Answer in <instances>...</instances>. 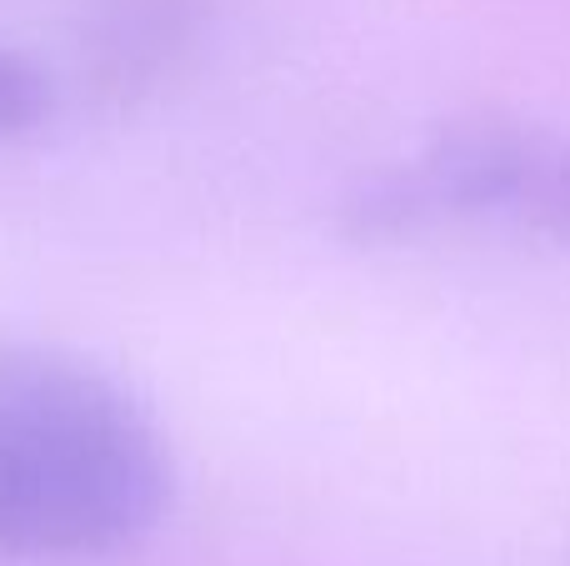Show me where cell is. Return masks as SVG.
Wrapping results in <instances>:
<instances>
[{
  "mask_svg": "<svg viewBox=\"0 0 570 566\" xmlns=\"http://www.w3.org/2000/svg\"><path fill=\"white\" fill-rule=\"evenodd\" d=\"M176 451L150 407L60 347L0 341V562H86L170 517Z\"/></svg>",
  "mask_w": 570,
  "mask_h": 566,
  "instance_id": "1",
  "label": "cell"
},
{
  "mask_svg": "<svg viewBox=\"0 0 570 566\" xmlns=\"http://www.w3.org/2000/svg\"><path fill=\"white\" fill-rule=\"evenodd\" d=\"M355 246L495 226L570 251V130L521 116H461L341 201Z\"/></svg>",
  "mask_w": 570,
  "mask_h": 566,
  "instance_id": "2",
  "label": "cell"
},
{
  "mask_svg": "<svg viewBox=\"0 0 570 566\" xmlns=\"http://www.w3.org/2000/svg\"><path fill=\"white\" fill-rule=\"evenodd\" d=\"M210 0H96L86 20V76L110 100H136L196 50Z\"/></svg>",
  "mask_w": 570,
  "mask_h": 566,
  "instance_id": "3",
  "label": "cell"
},
{
  "mask_svg": "<svg viewBox=\"0 0 570 566\" xmlns=\"http://www.w3.org/2000/svg\"><path fill=\"white\" fill-rule=\"evenodd\" d=\"M56 110V86L30 56L0 40V140L36 136Z\"/></svg>",
  "mask_w": 570,
  "mask_h": 566,
  "instance_id": "4",
  "label": "cell"
}]
</instances>
